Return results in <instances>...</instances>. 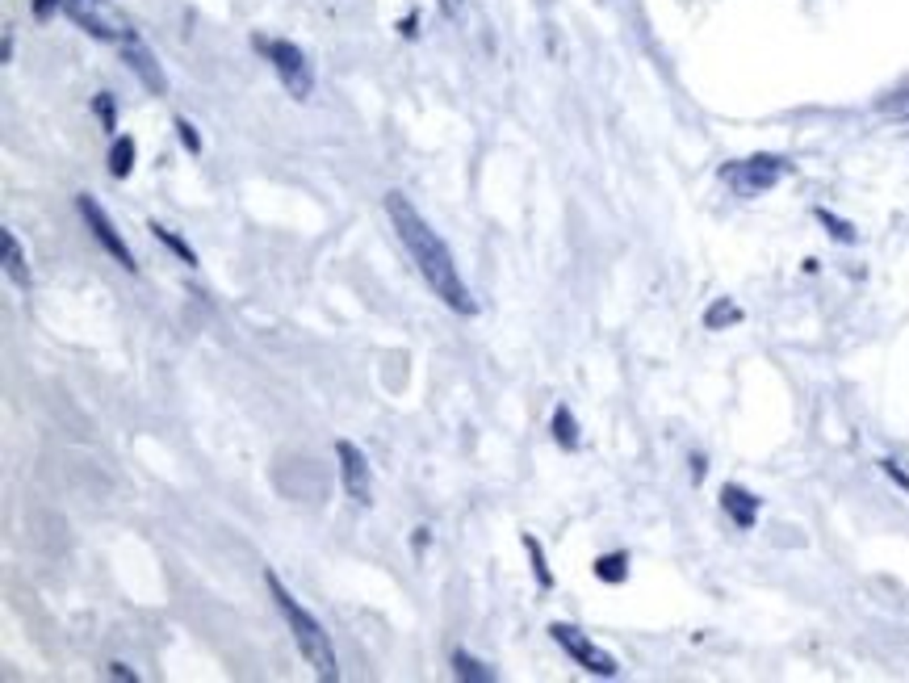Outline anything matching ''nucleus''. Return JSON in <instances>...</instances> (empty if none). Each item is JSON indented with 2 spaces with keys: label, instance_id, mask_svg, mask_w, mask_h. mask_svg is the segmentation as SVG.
I'll return each instance as SVG.
<instances>
[{
  "label": "nucleus",
  "instance_id": "obj_1",
  "mask_svg": "<svg viewBox=\"0 0 909 683\" xmlns=\"http://www.w3.org/2000/svg\"><path fill=\"white\" fill-rule=\"evenodd\" d=\"M386 214H390V223H394V231H399L402 248L411 252L415 269L423 272V282L432 285L436 298H440L449 311H457V315H474V298H469L461 272H457L453 252H449V243L432 231V223L407 202V193L390 189L386 193Z\"/></svg>",
  "mask_w": 909,
  "mask_h": 683
},
{
  "label": "nucleus",
  "instance_id": "obj_2",
  "mask_svg": "<svg viewBox=\"0 0 909 683\" xmlns=\"http://www.w3.org/2000/svg\"><path fill=\"white\" fill-rule=\"evenodd\" d=\"M264 583H269V596H272V604H277V612L285 617V625H290V633H293V641H298V650H302V658L311 662V671L319 675V679H340V662H336V646H331V638H327V629L319 625V620L306 612L298 599L290 596V587L282 583V579L272 575H264Z\"/></svg>",
  "mask_w": 909,
  "mask_h": 683
},
{
  "label": "nucleus",
  "instance_id": "obj_3",
  "mask_svg": "<svg viewBox=\"0 0 909 683\" xmlns=\"http://www.w3.org/2000/svg\"><path fill=\"white\" fill-rule=\"evenodd\" d=\"M256 46L269 54L272 72H277V80L290 88L293 101H311L314 97V67H311V59H306L302 46L285 43V38H277V43H269V38H256Z\"/></svg>",
  "mask_w": 909,
  "mask_h": 683
},
{
  "label": "nucleus",
  "instance_id": "obj_4",
  "mask_svg": "<svg viewBox=\"0 0 909 683\" xmlns=\"http://www.w3.org/2000/svg\"><path fill=\"white\" fill-rule=\"evenodd\" d=\"M67 17L80 25L84 34H93V38H101V43H126L130 34H134V25H130V17L114 5V0H67L64 5Z\"/></svg>",
  "mask_w": 909,
  "mask_h": 683
},
{
  "label": "nucleus",
  "instance_id": "obj_5",
  "mask_svg": "<svg viewBox=\"0 0 909 683\" xmlns=\"http://www.w3.org/2000/svg\"><path fill=\"white\" fill-rule=\"evenodd\" d=\"M549 633H553V641H558V646H562V650L570 654L578 667H583V671L599 675V679H617V675H620L617 658H612L608 650H599V646L587 638L583 629H574V625H566V620H553Z\"/></svg>",
  "mask_w": 909,
  "mask_h": 683
},
{
  "label": "nucleus",
  "instance_id": "obj_6",
  "mask_svg": "<svg viewBox=\"0 0 909 683\" xmlns=\"http://www.w3.org/2000/svg\"><path fill=\"white\" fill-rule=\"evenodd\" d=\"M76 210H80V218L88 223V231H93V239H97L101 248H105L126 272H139V264H134V252H130V243L122 239V231L114 227V218L105 214V206H101L97 197H93V193H76Z\"/></svg>",
  "mask_w": 909,
  "mask_h": 683
},
{
  "label": "nucleus",
  "instance_id": "obj_7",
  "mask_svg": "<svg viewBox=\"0 0 909 683\" xmlns=\"http://www.w3.org/2000/svg\"><path fill=\"white\" fill-rule=\"evenodd\" d=\"M784 173H788V160H779V155H750V160L721 168V176L734 184L737 193H763V189L784 181Z\"/></svg>",
  "mask_w": 909,
  "mask_h": 683
},
{
  "label": "nucleus",
  "instance_id": "obj_8",
  "mask_svg": "<svg viewBox=\"0 0 909 683\" xmlns=\"http://www.w3.org/2000/svg\"><path fill=\"white\" fill-rule=\"evenodd\" d=\"M336 461H340V482H344V495L361 508L373 503V470H369V457L361 453L352 440H336Z\"/></svg>",
  "mask_w": 909,
  "mask_h": 683
},
{
  "label": "nucleus",
  "instance_id": "obj_9",
  "mask_svg": "<svg viewBox=\"0 0 909 683\" xmlns=\"http://www.w3.org/2000/svg\"><path fill=\"white\" fill-rule=\"evenodd\" d=\"M122 64L139 76V84L152 93V97H168V76H163V67L160 59H155L152 51H147V43H143L139 34H130L126 43H122Z\"/></svg>",
  "mask_w": 909,
  "mask_h": 683
},
{
  "label": "nucleus",
  "instance_id": "obj_10",
  "mask_svg": "<svg viewBox=\"0 0 909 683\" xmlns=\"http://www.w3.org/2000/svg\"><path fill=\"white\" fill-rule=\"evenodd\" d=\"M721 508H726V516L737 524V529H755V520H758V500L750 495L746 487H737V482H726V487H721Z\"/></svg>",
  "mask_w": 909,
  "mask_h": 683
},
{
  "label": "nucleus",
  "instance_id": "obj_11",
  "mask_svg": "<svg viewBox=\"0 0 909 683\" xmlns=\"http://www.w3.org/2000/svg\"><path fill=\"white\" fill-rule=\"evenodd\" d=\"M0 256H5L9 282L25 290V285H30V264H25V252H22V243H17V235H13L9 227H0Z\"/></svg>",
  "mask_w": 909,
  "mask_h": 683
},
{
  "label": "nucleus",
  "instance_id": "obj_12",
  "mask_svg": "<svg viewBox=\"0 0 909 683\" xmlns=\"http://www.w3.org/2000/svg\"><path fill=\"white\" fill-rule=\"evenodd\" d=\"M134 155H139V147H134V139H130V134L114 139V147H109V176L126 181V176L134 173Z\"/></svg>",
  "mask_w": 909,
  "mask_h": 683
},
{
  "label": "nucleus",
  "instance_id": "obj_13",
  "mask_svg": "<svg viewBox=\"0 0 909 683\" xmlns=\"http://www.w3.org/2000/svg\"><path fill=\"white\" fill-rule=\"evenodd\" d=\"M453 675L469 683H495V671H490L487 662H478L469 650H453Z\"/></svg>",
  "mask_w": 909,
  "mask_h": 683
},
{
  "label": "nucleus",
  "instance_id": "obj_14",
  "mask_svg": "<svg viewBox=\"0 0 909 683\" xmlns=\"http://www.w3.org/2000/svg\"><path fill=\"white\" fill-rule=\"evenodd\" d=\"M553 440L562 449H578V420H574L570 407H558V411H553Z\"/></svg>",
  "mask_w": 909,
  "mask_h": 683
},
{
  "label": "nucleus",
  "instance_id": "obj_15",
  "mask_svg": "<svg viewBox=\"0 0 909 683\" xmlns=\"http://www.w3.org/2000/svg\"><path fill=\"white\" fill-rule=\"evenodd\" d=\"M519 541H524V549H529V558H532V575H537V587H541V591H549V587H553V575H549V562H545L541 541H537V537H529V532H524Z\"/></svg>",
  "mask_w": 909,
  "mask_h": 683
},
{
  "label": "nucleus",
  "instance_id": "obj_16",
  "mask_svg": "<svg viewBox=\"0 0 909 683\" xmlns=\"http://www.w3.org/2000/svg\"><path fill=\"white\" fill-rule=\"evenodd\" d=\"M737 319H742V311H737L729 298H716V302L708 306V315H704V327H708V332H721V327L737 323Z\"/></svg>",
  "mask_w": 909,
  "mask_h": 683
},
{
  "label": "nucleus",
  "instance_id": "obj_17",
  "mask_svg": "<svg viewBox=\"0 0 909 683\" xmlns=\"http://www.w3.org/2000/svg\"><path fill=\"white\" fill-rule=\"evenodd\" d=\"M596 575L604 579V583H625L628 579V558L625 553H604V558H596Z\"/></svg>",
  "mask_w": 909,
  "mask_h": 683
},
{
  "label": "nucleus",
  "instance_id": "obj_18",
  "mask_svg": "<svg viewBox=\"0 0 909 683\" xmlns=\"http://www.w3.org/2000/svg\"><path fill=\"white\" fill-rule=\"evenodd\" d=\"M152 231H155V239H160V243H168V248H173L176 256H181V261L189 264V269H193V264H197V252L189 248V243H184V239L176 235V231H168L163 223H152Z\"/></svg>",
  "mask_w": 909,
  "mask_h": 683
},
{
  "label": "nucleus",
  "instance_id": "obj_19",
  "mask_svg": "<svg viewBox=\"0 0 909 683\" xmlns=\"http://www.w3.org/2000/svg\"><path fill=\"white\" fill-rule=\"evenodd\" d=\"M817 223H822V227L830 231V235L838 239V243H859L855 227H851V223H846V218H834L830 210H817Z\"/></svg>",
  "mask_w": 909,
  "mask_h": 683
},
{
  "label": "nucleus",
  "instance_id": "obj_20",
  "mask_svg": "<svg viewBox=\"0 0 909 683\" xmlns=\"http://www.w3.org/2000/svg\"><path fill=\"white\" fill-rule=\"evenodd\" d=\"M176 131H181V143H184V147H189V152H202V134H197V126H193V122H189V118H176Z\"/></svg>",
  "mask_w": 909,
  "mask_h": 683
},
{
  "label": "nucleus",
  "instance_id": "obj_21",
  "mask_svg": "<svg viewBox=\"0 0 909 683\" xmlns=\"http://www.w3.org/2000/svg\"><path fill=\"white\" fill-rule=\"evenodd\" d=\"M67 5V0H34V22H51V13Z\"/></svg>",
  "mask_w": 909,
  "mask_h": 683
},
{
  "label": "nucleus",
  "instance_id": "obj_22",
  "mask_svg": "<svg viewBox=\"0 0 909 683\" xmlns=\"http://www.w3.org/2000/svg\"><path fill=\"white\" fill-rule=\"evenodd\" d=\"M97 114L105 122V131H114V97L109 93H97Z\"/></svg>",
  "mask_w": 909,
  "mask_h": 683
},
{
  "label": "nucleus",
  "instance_id": "obj_23",
  "mask_svg": "<svg viewBox=\"0 0 909 683\" xmlns=\"http://www.w3.org/2000/svg\"><path fill=\"white\" fill-rule=\"evenodd\" d=\"M109 679H126V683H134V679H139V675L130 671L126 662H109Z\"/></svg>",
  "mask_w": 909,
  "mask_h": 683
},
{
  "label": "nucleus",
  "instance_id": "obj_24",
  "mask_svg": "<svg viewBox=\"0 0 909 683\" xmlns=\"http://www.w3.org/2000/svg\"><path fill=\"white\" fill-rule=\"evenodd\" d=\"M880 466H884V474H888V478H893V482H897V487H901V490H909V478H905V474H901V470H897V466H893V461H880Z\"/></svg>",
  "mask_w": 909,
  "mask_h": 683
},
{
  "label": "nucleus",
  "instance_id": "obj_25",
  "mask_svg": "<svg viewBox=\"0 0 909 683\" xmlns=\"http://www.w3.org/2000/svg\"><path fill=\"white\" fill-rule=\"evenodd\" d=\"M436 5H440L444 17H457V13H461V0H436Z\"/></svg>",
  "mask_w": 909,
  "mask_h": 683
},
{
  "label": "nucleus",
  "instance_id": "obj_26",
  "mask_svg": "<svg viewBox=\"0 0 909 683\" xmlns=\"http://www.w3.org/2000/svg\"><path fill=\"white\" fill-rule=\"evenodd\" d=\"M415 549H428V529H415Z\"/></svg>",
  "mask_w": 909,
  "mask_h": 683
}]
</instances>
